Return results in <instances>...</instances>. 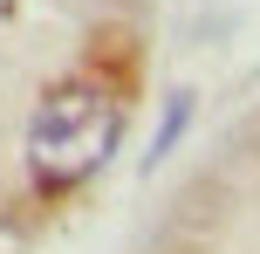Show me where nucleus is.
Listing matches in <instances>:
<instances>
[{
  "label": "nucleus",
  "instance_id": "2",
  "mask_svg": "<svg viewBox=\"0 0 260 254\" xmlns=\"http://www.w3.org/2000/svg\"><path fill=\"white\" fill-rule=\"evenodd\" d=\"M185 117H192V96H171V117H165V137H157V151H151V158H165V151L178 145V131H185Z\"/></svg>",
  "mask_w": 260,
  "mask_h": 254
},
{
  "label": "nucleus",
  "instance_id": "1",
  "mask_svg": "<svg viewBox=\"0 0 260 254\" xmlns=\"http://www.w3.org/2000/svg\"><path fill=\"white\" fill-rule=\"evenodd\" d=\"M117 137H123L117 96L96 90V82H62V90H48V103L27 124V165H35L41 186H82L117 151Z\"/></svg>",
  "mask_w": 260,
  "mask_h": 254
}]
</instances>
